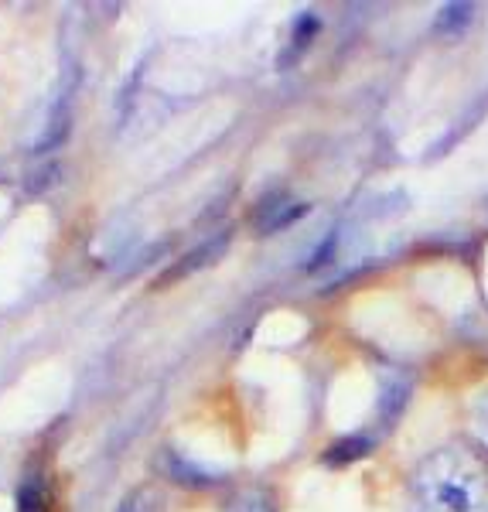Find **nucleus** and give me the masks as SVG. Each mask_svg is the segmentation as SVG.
Wrapping results in <instances>:
<instances>
[{"label": "nucleus", "instance_id": "nucleus-6", "mask_svg": "<svg viewBox=\"0 0 488 512\" xmlns=\"http://www.w3.org/2000/svg\"><path fill=\"white\" fill-rule=\"evenodd\" d=\"M226 512H277L274 509V499H270L263 489H246L233 495V502L226 506Z\"/></svg>", "mask_w": 488, "mask_h": 512}, {"label": "nucleus", "instance_id": "nucleus-7", "mask_svg": "<svg viewBox=\"0 0 488 512\" xmlns=\"http://www.w3.org/2000/svg\"><path fill=\"white\" fill-rule=\"evenodd\" d=\"M318 28H321V24L314 21V18H301V21L294 24V41H291V48H287V55H284V65L301 55V48L308 45L314 35H318Z\"/></svg>", "mask_w": 488, "mask_h": 512}, {"label": "nucleus", "instance_id": "nucleus-10", "mask_svg": "<svg viewBox=\"0 0 488 512\" xmlns=\"http://www.w3.org/2000/svg\"><path fill=\"white\" fill-rule=\"evenodd\" d=\"M471 431H475L478 441H482L485 448H488V393L478 396L475 410H471Z\"/></svg>", "mask_w": 488, "mask_h": 512}, {"label": "nucleus", "instance_id": "nucleus-8", "mask_svg": "<svg viewBox=\"0 0 488 512\" xmlns=\"http://www.w3.org/2000/svg\"><path fill=\"white\" fill-rule=\"evenodd\" d=\"M120 512H161V495L154 489H137L134 495L123 499Z\"/></svg>", "mask_w": 488, "mask_h": 512}, {"label": "nucleus", "instance_id": "nucleus-9", "mask_svg": "<svg viewBox=\"0 0 488 512\" xmlns=\"http://www.w3.org/2000/svg\"><path fill=\"white\" fill-rule=\"evenodd\" d=\"M18 512H48V499H45V492H41L38 482L21 485V492H18Z\"/></svg>", "mask_w": 488, "mask_h": 512}, {"label": "nucleus", "instance_id": "nucleus-1", "mask_svg": "<svg viewBox=\"0 0 488 512\" xmlns=\"http://www.w3.org/2000/svg\"><path fill=\"white\" fill-rule=\"evenodd\" d=\"M410 512H488V472L461 448L430 454L410 482Z\"/></svg>", "mask_w": 488, "mask_h": 512}, {"label": "nucleus", "instance_id": "nucleus-4", "mask_svg": "<svg viewBox=\"0 0 488 512\" xmlns=\"http://www.w3.org/2000/svg\"><path fill=\"white\" fill-rule=\"evenodd\" d=\"M369 448H372V444L366 441V437H359V434L342 437V441H335L332 448L325 451V465H332V468H345V465H352V461L366 458Z\"/></svg>", "mask_w": 488, "mask_h": 512}, {"label": "nucleus", "instance_id": "nucleus-3", "mask_svg": "<svg viewBox=\"0 0 488 512\" xmlns=\"http://www.w3.org/2000/svg\"><path fill=\"white\" fill-rule=\"evenodd\" d=\"M308 212V205H291L284 195H274L270 202H263L260 209H256V229L260 233H277V229L291 226Z\"/></svg>", "mask_w": 488, "mask_h": 512}, {"label": "nucleus", "instance_id": "nucleus-2", "mask_svg": "<svg viewBox=\"0 0 488 512\" xmlns=\"http://www.w3.org/2000/svg\"><path fill=\"white\" fill-rule=\"evenodd\" d=\"M226 246H229V233H222V236H215V239H205L202 246H195L192 253L181 256L175 267H171L168 274L161 277V284H171V280H181V277H188V274H198L202 267H209V263L219 260V256L226 253Z\"/></svg>", "mask_w": 488, "mask_h": 512}, {"label": "nucleus", "instance_id": "nucleus-5", "mask_svg": "<svg viewBox=\"0 0 488 512\" xmlns=\"http://www.w3.org/2000/svg\"><path fill=\"white\" fill-rule=\"evenodd\" d=\"M471 14H475V4H448L437 14V35H461L468 28Z\"/></svg>", "mask_w": 488, "mask_h": 512}]
</instances>
